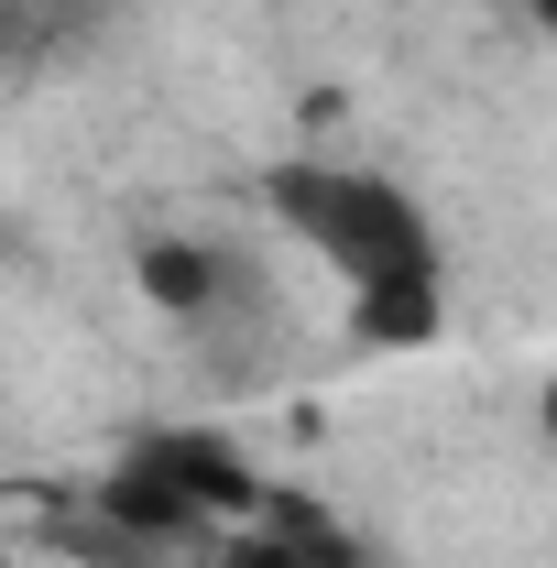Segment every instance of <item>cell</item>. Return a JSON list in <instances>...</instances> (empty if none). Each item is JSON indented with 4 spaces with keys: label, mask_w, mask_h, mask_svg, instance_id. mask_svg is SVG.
<instances>
[{
    "label": "cell",
    "mask_w": 557,
    "mask_h": 568,
    "mask_svg": "<svg viewBox=\"0 0 557 568\" xmlns=\"http://www.w3.org/2000/svg\"><path fill=\"white\" fill-rule=\"evenodd\" d=\"M274 209H284V230L350 284L361 339H383V351L437 339V317H448V295H437V230H426V209L405 186L350 175V164H284Z\"/></svg>",
    "instance_id": "obj_1"
},
{
    "label": "cell",
    "mask_w": 557,
    "mask_h": 568,
    "mask_svg": "<svg viewBox=\"0 0 557 568\" xmlns=\"http://www.w3.org/2000/svg\"><path fill=\"white\" fill-rule=\"evenodd\" d=\"M252 503H263V481L241 470L230 437L164 426V437H142L132 459H121V481H110V525H121V536H198V525L252 514Z\"/></svg>",
    "instance_id": "obj_2"
},
{
    "label": "cell",
    "mask_w": 557,
    "mask_h": 568,
    "mask_svg": "<svg viewBox=\"0 0 557 568\" xmlns=\"http://www.w3.org/2000/svg\"><path fill=\"white\" fill-rule=\"evenodd\" d=\"M22 11H33V22H55V33H88L110 0H22Z\"/></svg>",
    "instance_id": "obj_5"
},
{
    "label": "cell",
    "mask_w": 557,
    "mask_h": 568,
    "mask_svg": "<svg viewBox=\"0 0 557 568\" xmlns=\"http://www.w3.org/2000/svg\"><path fill=\"white\" fill-rule=\"evenodd\" d=\"M241 568H361V558H350L340 525H317V514H274V547H252Z\"/></svg>",
    "instance_id": "obj_3"
},
{
    "label": "cell",
    "mask_w": 557,
    "mask_h": 568,
    "mask_svg": "<svg viewBox=\"0 0 557 568\" xmlns=\"http://www.w3.org/2000/svg\"><path fill=\"white\" fill-rule=\"evenodd\" d=\"M142 274H153V306H209V295H219V252H175V241H153Z\"/></svg>",
    "instance_id": "obj_4"
}]
</instances>
